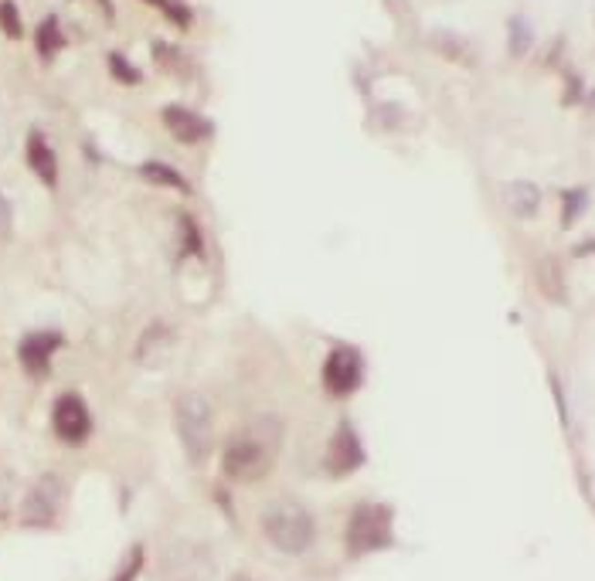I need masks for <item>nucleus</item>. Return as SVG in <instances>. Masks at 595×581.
I'll return each instance as SVG.
<instances>
[{
    "label": "nucleus",
    "mask_w": 595,
    "mask_h": 581,
    "mask_svg": "<svg viewBox=\"0 0 595 581\" xmlns=\"http://www.w3.org/2000/svg\"><path fill=\"white\" fill-rule=\"evenodd\" d=\"M279 445H283V425L273 415L248 421L245 429L228 442L224 449V476L238 482H256L276 466L279 459Z\"/></svg>",
    "instance_id": "1"
},
{
    "label": "nucleus",
    "mask_w": 595,
    "mask_h": 581,
    "mask_svg": "<svg viewBox=\"0 0 595 581\" xmlns=\"http://www.w3.org/2000/svg\"><path fill=\"white\" fill-rule=\"evenodd\" d=\"M262 534L283 555H303V551H310L317 527H313V517L299 503H293V500H276V503H269V507L262 510Z\"/></svg>",
    "instance_id": "2"
},
{
    "label": "nucleus",
    "mask_w": 595,
    "mask_h": 581,
    "mask_svg": "<svg viewBox=\"0 0 595 581\" xmlns=\"http://www.w3.org/2000/svg\"><path fill=\"white\" fill-rule=\"evenodd\" d=\"M174 421L187 459L201 466L214 449V419H211L208 398L198 395V391H184L174 405Z\"/></svg>",
    "instance_id": "3"
},
{
    "label": "nucleus",
    "mask_w": 595,
    "mask_h": 581,
    "mask_svg": "<svg viewBox=\"0 0 595 581\" xmlns=\"http://www.w3.org/2000/svg\"><path fill=\"white\" fill-rule=\"evenodd\" d=\"M391 507L381 503H360L348 520V551L350 555H371L391 547Z\"/></svg>",
    "instance_id": "4"
},
{
    "label": "nucleus",
    "mask_w": 595,
    "mask_h": 581,
    "mask_svg": "<svg viewBox=\"0 0 595 581\" xmlns=\"http://www.w3.org/2000/svg\"><path fill=\"white\" fill-rule=\"evenodd\" d=\"M65 480L58 472H45L41 480L27 490L25 496V507H21V524L25 527H51L55 520L62 517V507H65Z\"/></svg>",
    "instance_id": "5"
},
{
    "label": "nucleus",
    "mask_w": 595,
    "mask_h": 581,
    "mask_svg": "<svg viewBox=\"0 0 595 581\" xmlns=\"http://www.w3.org/2000/svg\"><path fill=\"white\" fill-rule=\"evenodd\" d=\"M214 578V561L208 547L194 541H174L161 555V581H211Z\"/></svg>",
    "instance_id": "6"
},
{
    "label": "nucleus",
    "mask_w": 595,
    "mask_h": 581,
    "mask_svg": "<svg viewBox=\"0 0 595 581\" xmlns=\"http://www.w3.org/2000/svg\"><path fill=\"white\" fill-rule=\"evenodd\" d=\"M360 384V358L354 347H337L334 354L327 358L323 364V388L330 391V395L344 398L350 391H358Z\"/></svg>",
    "instance_id": "7"
},
{
    "label": "nucleus",
    "mask_w": 595,
    "mask_h": 581,
    "mask_svg": "<svg viewBox=\"0 0 595 581\" xmlns=\"http://www.w3.org/2000/svg\"><path fill=\"white\" fill-rule=\"evenodd\" d=\"M51 421H55V432L65 442H86L89 432H92V419H89V409L82 405L78 395H62L55 401V411H51Z\"/></svg>",
    "instance_id": "8"
},
{
    "label": "nucleus",
    "mask_w": 595,
    "mask_h": 581,
    "mask_svg": "<svg viewBox=\"0 0 595 581\" xmlns=\"http://www.w3.org/2000/svg\"><path fill=\"white\" fill-rule=\"evenodd\" d=\"M364 462V449H360V439L354 435L348 421L337 429V435L330 439V449H327V470L334 476H348Z\"/></svg>",
    "instance_id": "9"
},
{
    "label": "nucleus",
    "mask_w": 595,
    "mask_h": 581,
    "mask_svg": "<svg viewBox=\"0 0 595 581\" xmlns=\"http://www.w3.org/2000/svg\"><path fill=\"white\" fill-rule=\"evenodd\" d=\"M58 344H62V337L51 334V330L27 334L25 340H21V347H17V358L25 364V371L31 374V378H45V374H48V360H51V354L58 350Z\"/></svg>",
    "instance_id": "10"
},
{
    "label": "nucleus",
    "mask_w": 595,
    "mask_h": 581,
    "mask_svg": "<svg viewBox=\"0 0 595 581\" xmlns=\"http://www.w3.org/2000/svg\"><path fill=\"white\" fill-rule=\"evenodd\" d=\"M171 350H174V327L163 323V320L150 323L137 340V360L143 364V368H157V364H163V360L171 358Z\"/></svg>",
    "instance_id": "11"
},
{
    "label": "nucleus",
    "mask_w": 595,
    "mask_h": 581,
    "mask_svg": "<svg viewBox=\"0 0 595 581\" xmlns=\"http://www.w3.org/2000/svg\"><path fill=\"white\" fill-rule=\"evenodd\" d=\"M163 123L174 133L181 143H201L204 137H211V123L198 112L184 109V106H167L163 109Z\"/></svg>",
    "instance_id": "12"
},
{
    "label": "nucleus",
    "mask_w": 595,
    "mask_h": 581,
    "mask_svg": "<svg viewBox=\"0 0 595 581\" xmlns=\"http://www.w3.org/2000/svg\"><path fill=\"white\" fill-rule=\"evenodd\" d=\"M27 167L41 177V184H48V187L58 184V161H55V150L45 143V137H41L37 130L27 137Z\"/></svg>",
    "instance_id": "13"
},
{
    "label": "nucleus",
    "mask_w": 595,
    "mask_h": 581,
    "mask_svg": "<svg viewBox=\"0 0 595 581\" xmlns=\"http://www.w3.org/2000/svg\"><path fill=\"white\" fill-rule=\"evenodd\" d=\"M504 204L517 218H534L538 208H541V191L531 181H514V184L504 187Z\"/></svg>",
    "instance_id": "14"
},
{
    "label": "nucleus",
    "mask_w": 595,
    "mask_h": 581,
    "mask_svg": "<svg viewBox=\"0 0 595 581\" xmlns=\"http://www.w3.org/2000/svg\"><path fill=\"white\" fill-rule=\"evenodd\" d=\"M35 45H37V55H41L45 62L55 58V51L62 48V27H58V17H45V21L37 25Z\"/></svg>",
    "instance_id": "15"
},
{
    "label": "nucleus",
    "mask_w": 595,
    "mask_h": 581,
    "mask_svg": "<svg viewBox=\"0 0 595 581\" xmlns=\"http://www.w3.org/2000/svg\"><path fill=\"white\" fill-rule=\"evenodd\" d=\"M143 177H147L150 184L174 187V191H191V187H187L184 177H181V173H177L174 167H167V163H157V161L143 163Z\"/></svg>",
    "instance_id": "16"
},
{
    "label": "nucleus",
    "mask_w": 595,
    "mask_h": 581,
    "mask_svg": "<svg viewBox=\"0 0 595 581\" xmlns=\"http://www.w3.org/2000/svg\"><path fill=\"white\" fill-rule=\"evenodd\" d=\"M538 279H541V289H545L551 299H561L565 293V283H561V273H558V262L555 259H545L538 265Z\"/></svg>",
    "instance_id": "17"
},
{
    "label": "nucleus",
    "mask_w": 595,
    "mask_h": 581,
    "mask_svg": "<svg viewBox=\"0 0 595 581\" xmlns=\"http://www.w3.org/2000/svg\"><path fill=\"white\" fill-rule=\"evenodd\" d=\"M0 27H4V35L14 37V41L25 35L21 11H17V4H14V0H0Z\"/></svg>",
    "instance_id": "18"
},
{
    "label": "nucleus",
    "mask_w": 595,
    "mask_h": 581,
    "mask_svg": "<svg viewBox=\"0 0 595 581\" xmlns=\"http://www.w3.org/2000/svg\"><path fill=\"white\" fill-rule=\"evenodd\" d=\"M110 68H112V75L123 82V86H137L140 78H143V75H140V68H133L123 55H110Z\"/></svg>",
    "instance_id": "19"
},
{
    "label": "nucleus",
    "mask_w": 595,
    "mask_h": 581,
    "mask_svg": "<svg viewBox=\"0 0 595 581\" xmlns=\"http://www.w3.org/2000/svg\"><path fill=\"white\" fill-rule=\"evenodd\" d=\"M527 45H531V31H527V25H524L521 17H514V21H510V51H514V55H524Z\"/></svg>",
    "instance_id": "20"
},
{
    "label": "nucleus",
    "mask_w": 595,
    "mask_h": 581,
    "mask_svg": "<svg viewBox=\"0 0 595 581\" xmlns=\"http://www.w3.org/2000/svg\"><path fill=\"white\" fill-rule=\"evenodd\" d=\"M181 235H184V255H198V252H201L198 224L191 222L187 214H181Z\"/></svg>",
    "instance_id": "21"
},
{
    "label": "nucleus",
    "mask_w": 595,
    "mask_h": 581,
    "mask_svg": "<svg viewBox=\"0 0 595 581\" xmlns=\"http://www.w3.org/2000/svg\"><path fill=\"white\" fill-rule=\"evenodd\" d=\"M582 204H585V191H569V194H565V214H561V224H565V228L582 214Z\"/></svg>",
    "instance_id": "22"
},
{
    "label": "nucleus",
    "mask_w": 595,
    "mask_h": 581,
    "mask_svg": "<svg viewBox=\"0 0 595 581\" xmlns=\"http://www.w3.org/2000/svg\"><path fill=\"white\" fill-rule=\"evenodd\" d=\"M140 568H143V547H133L130 555H126L123 561V571L116 575V581H133L140 575Z\"/></svg>",
    "instance_id": "23"
},
{
    "label": "nucleus",
    "mask_w": 595,
    "mask_h": 581,
    "mask_svg": "<svg viewBox=\"0 0 595 581\" xmlns=\"http://www.w3.org/2000/svg\"><path fill=\"white\" fill-rule=\"evenodd\" d=\"M147 4H157V7H163V11L171 14V21H174L177 27L191 25V11H187V7H181L177 0H147Z\"/></svg>",
    "instance_id": "24"
},
{
    "label": "nucleus",
    "mask_w": 595,
    "mask_h": 581,
    "mask_svg": "<svg viewBox=\"0 0 595 581\" xmlns=\"http://www.w3.org/2000/svg\"><path fill=\"white\" fill-rule=\"evenodd\" d=\"M11 204H7V198L0 194V238H7L11 235Z\"/></svg>",
    "instance_id": "25"
},
{
    "label": "nucleus",
    "mask_w": 595,
    "mask_h": 581,
    "mask_svg": "<svg viewBox=\"0 0 595 581\" xmlns=\"http://www.w3.org/2000/svg\"><path fill=\"white\" fill-rule=\"evenodd\" d=\"M238 581H248V578H238Z\"/></svg>",
    "instance_id": "26"
}]
</instances>
